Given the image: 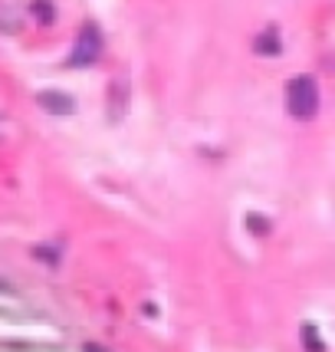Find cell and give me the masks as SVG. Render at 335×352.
<instances>
[{
  "instance_id": "cell-1",
  "label": "cell",
  "mask_w": 335,
  "mask_h": 352,
  "mask_svg": "<svg viewBox=\"0 0 335 352\" xmlns=\"http://www.w3.org/2000/svg\"><path fill=\"white\" fill-rule=\"evenodd\" d=\"M286 109L296 122H309L319 112V82L312 76H292L286 82Z\"/></svg>"
},
{
  "instance_id": "cell-2",
  "label": "cell",
  "mask_w": 335,
  "mask_h": 352,
  "mask_svg": "<svg viewBox=\"0 0 335 352\" xmlns=\"http://www.w3.org/2000/svg\"><path fill=\"white\" fill-rule=\"evenodd\" d=\"M99 53H102V33L95 30V23H86L82 33L76 36V46H73V53H69V66H92V63L99 60Z\"/></svg>"
},
{
  "instance_id": "cell-3",
  "label": "cell",
  "mask_w": 335,
  "mask_h": 352,
  "mask_svg": "<svg viewBox=\"0 0 335 352\" xmlns=\"http://www.w3.org/2000/svg\"><path fill=\"white\" fill-rule=\"evenodd\" d=\"M36 102H40V106L43 109H49V116H69V112H73V99H69V96H62V92H40V96H36Z\"/></svg>"
},
{
  "instance_id": "cell-4",
  "label": "cell",
  "mask_w": 335,
  "mask_h": 352,
  "mask_svg": "<svg viewBox=\"0 0 335 352\" xmlns=\"http://www.w3.org/2000/svg\"><path fill=\"white\" fill-rule=\"evenodd\" d=\"M257 50H259V53H270V56H273V53H279V36H276V30L263 33V36L257 40Z\"/></svg>"
},
{
  "instance_id": "cell-5",
  "label": "cell",
  "mask_w": 335,
  "mask_h": 352,
  "mask_svg": "<svg viewBox=\"0 0 335 352\" xmlns=\"http://www.w3.org/2000/svg\"><path fill=\"white\" fill-rule=\"evenodd\" d=\"M33 14H40V20H53V7L40 0V3H33Z\"/></svg>"
}]
</instances>
